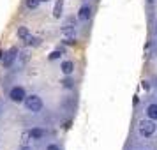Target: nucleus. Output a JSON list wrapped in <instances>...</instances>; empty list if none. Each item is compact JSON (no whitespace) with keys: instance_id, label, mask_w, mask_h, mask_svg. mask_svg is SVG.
<instances>
[{"instance_id":"nucleus-9","label":"nucleus","mask_w":157,"mask_h":150,"mask_svg":"<svg viewBox=\"0 0 157 150\" xmlns=\"http://www.w3.org/2000/svg\"><path fill=\"white\" fill-rule=\"evenodd\" d=\"M62 11H64V0H57L55 7H53V18H62Z\"/></svg>"},{"instance_id":"nucleus-22","label":"nucleus","mask_w":157,"mask_h":150,"mask_svg":"<svg viewBox=\"0 0 157 150\" xmlns=\"http://www.w3.org/2000/svg\"><path fill=\"white\" fill-rule=\"evenodd\" d=\"M155 30H157V25H155Z\"/></svg>"},{"instance_id":"nucleus-16","label":"nucleus","mask_w":157,"mask_h":150,"mask_svg":"<svg viewBox=\"0 0 157 150\" xmlns=\"http://www.w3.org/2000/svg\"><path fill=\"white\" fill-rule=\"evenodd\" d=\"M62 85H64L65 88H71V87H72V81H71V79H64V81H62Z\"/></svg>"},{"instance_id":"nucleus-5","label":"nucleus","mask_w":157,"mask_h":150,"mask_svg":"<svg viewBox=\"0 0 157 150\" xmlns=\"http://www.w3.org/2000/svg\"><path fill=\"white\" fill-rule=\"evenodd\" d=\"M92 18V6H88V4H83L78 11V20L79 21H88Z\"/></svg>"},{"instance_id":"nucleus-18","label":"nucleus","mask_w":157,"mask_h":150,"mask_svg":"<svg viewBox=\"0 0 157 150\" xmlns=\"http://www.w3.org/2000/svg\"><path fill=\"white\" fill-rule=\"evenodd\" d=\"M20 150H32V148H30L29 145H23V147H21V148H20Z\"/></svg>"},{"instance_id":"nucleus-4","label":"nucleus","mask_w":157,"mask_h":150,"mask_svg":"<svg viewBox=\"0 0 157 150\" xmlns=\"http://www.w3.org/2000/svg\"><path fill=\"white\" fill-rule=\"evenodd\" d=\"M16 58H18V48H11V50H7L4 53V57L0 58V60H2V65L7 69V67H11V65L14 64Z\"/></svg>"},{"instance_id":"nucleus-11","label":"nucleus","mask_w":157,"mask_h":150,"mask_svg":"<svg viewBox=\"0 0 157 150\" xmlns=\"http://www.w3.org/2000/svg\"><path fill=\"white\" fill-rule=\"evenodd\" d=\"M25 6H27L29 11H36V9H39L41 2H39V0H25Z\"/></svg>"},{"instance_id":"nucleus-8","label":"nucleus","mask_w":157,"mask_h":150,"mask_svg":"<svg viewBox=\"0 0 157 150\" xmlns=\"http://www.w3.org/2000/svg\"><path fill=\"white\" fill-rule=\"evenodd\" d=\"M145 111H147V117L150 120H157V102H150Z\"/></svg>"},{"instance_id":"nucleus-19","label":"nucleus","mask_w":157,"mask_h":150,"mask_svg":"<svg viewBox=\"0 0 157 150\" xmlns=\"http://www.w3.org/2000/svg\"><path fill=\"white\" fill-rule=\"evenodd\" d=\"M147 2H148V4H154V2H155V0H147Z\"/></svg>"},{"instance_id":"nucleus-17","label":"nucleus","mask_w":157,"mask_h":150,"mask_svg":"<svg viewBox=\"0 0 157 150\" xmlns=\"http://www.w3.org/2000/svg\"><path fill=\"white\" fill-rule=\"evenodd\" d=\"M141 87H143V88H145V90H148V88H150V83H148V81H147V79H145V81H143V83H141Z\"/></svg>"},{"instance_id":"nucleus-1","label":"nucleus","mask_w":157,"mask_h":150,"mask_svg":"<svg viewBox=\"0 0 157 150\" xmlns=\"http://www.w3.org/2000/svg\"><path fill=\"white\" fill-rule=\"evenodd\" d=\"M155 120H150V118H143V120L138 122V134L141 136V138H150V136H154L155 133Z\"/></svg>"},{"instance_id":"nucleus-13","label":"nucleus","mask_w":157,"mask_h":150,"mask_svg":"<svg viewBox=\"0 0 157 150\" xmlns=\"http://www.w3.org/2000/svg\"><path fill=\"white\" fill-rule=\"evenodd\" d=\"M62 53H64L62 50H55V51H51V53H50V60H58V58L62 57Z\"/></svg>"},{"instance_id":"nucleus-12","label":"nucleus","mask_w":157,"mask_h":150,"mask_svg":"<svg viewBox=\"0 0 157 150\" xmlns=\"http://www.w3.org/2000/svg\"><path fill=\"white\" fill-rule=\"evenodd\" d=\"M16 34H18V37H20V39H25V37L30 36V30L27 29V27H18Z\"/></svg>"},{"instance_id":"nucleus-20","label":"nucleus","mask_w":157,"mask_h":150,"mask_svg":"<svg viewBox=\"0 0 157 150\" xmlns=\"http://www.w3.org/2000/svg\"><path fill=\"white\" fill-rule=\"evenodd\" d=\"M39 2H50V0H39Z\"/></svg>"},{"instance_id":"nucleus-15","label":"nucleus","mask_w":157,"mask_h":150,"mask_svg":"<svg viewBox=\"0 0 157 150\" xmlns=\"http://www.w3.org/2000/svg\"><path fill=\"white\" fill-rule=\"evenodd\" d=\"M46 150H60V147H58L57 143H50V145L46 147Z\"/></svg>"},{"instance_id":"nucleus-6","label":"nucleus","mask_w":157,"mask_h":150,"mask_svg":"<svg viewBox=\"0 0 157 150\" xmlns=\"http://www.w3.org/2000/svg\"><path fill=\"white\" fill-rule=\"evenodd\" d=\"M60 71H62V74H65V76H71L72 72H74V64H72L71 60H64V62L60 64Z\"/></svg>"},{"instance_id":"nucleus-3","label":"nucleus","mask_w":157,"mask_h":150,"mask_svg":"<svg viewBox=\"0 0 157 150\" xmlns=\"http://www.w3.org/2000/svg\"><path fill=\"white\" fill-rule=\"evenodd\" d=\"M27 97V92H25V88L20 85H14L11 90H9V99L13 101V102H23V99Z\"/></svg>"},{"instance_id":"nucleus-2","label":"nucleus","mask_w":157,"mask_h":150,"mask_svg":"<svg viewBox=\"0 0 157 150\" xmlns=\"http://www.w3.org/2000/svg\"><path fill=\"white\" fill-rule=\"evenodd\" d=\"M23 102H25V108H27V111H30V113H39L41 110H43V99L37 95V94H32V95H27L25 99H23Z\"/></svg>"},{"instance_id":"nucleus-14","label":"nucleus","mask_w":157,"mask_h":150,"mask_svg":"<svg viewBox=\"0 0 157 150\" xmlns=\"http://www.w3.org/2000/svg\"><path fill=\"white\" fill-rule=\"evenodd\" d=\"M21 141H23V145H27V143L30 141V134H29V131H25L21 134Z\"/></svg>"},{"instance_id":"nucleus-10","label":"nucleus","mask_w":157,"mask_h":150,"mask_svg":"<svg viewBox=\"0 0 157 150\" xmlns=\"http://www.w3.org/2000/svg\"><path fill=\"white\" fill-rule=\"evenodd\" d=\"M23 41H25L27 46H39V44H41V39L36 37V36H29V37H25Z\"/></svg>"},{"instance_id":"nucleus-7","label":"nucleus","mask_w":157,"mask_h":150,"mask_svg":"<svg viewBox=\"0 0 157 150\" xmlns=\"http://www.w3.org/2000/svg\"><path fill=\"white\" fill-rule=\"evenodd\" d=\"M29 134H30V140H43L46 136V131L43 127H34L29 131Z\"/></svg>"},{"instance_id":"nucleus-21","label":"nucleus","mask_w":157,"mask_h":150,"mask_svg":"<svg viewBox=\"0 0 157 150\" xmlns=\"http://www.w3.org/2000/svg\"><path fill=\"white\" fill-rule=\"evenodd\" d=\"M0 55H2V51H0ZM0 58H2V57H0Z\"/></svg>"}]
</instances>
